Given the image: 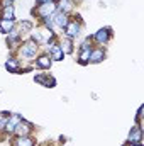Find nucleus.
Masks as SVG:
<instances>
[{
  "label": "nucleus",
  "mask_w": 144,
  "mask_h": 146,
  "mask_svg": "<svg viewBox=\"0 0 144 146\" xmlns=\"http://www.w3.org/2000/svg\"><path fill=\"white\" fill-rule=\"evenodd\" d=\"M26 37L20 34V31L15 27V29H12L9 34H5V42H7V48H9V51H10V54H15V51L19 49V46L22 44V41H24Z\"/></svg>",
  "instance_id": "nucleus-7"
},
{
  "label": "nucleus",
  "mask_w": 144,
  "mask_h": 146,
  "mask_svg": "<svg viewBox=\"0 0 144 146\" xmlns=\"http://www.w3.org/2000/svg\"><path fill=\"white\" fill-rule=\"evenodd\" d=\"M143 112H144V106H139V109L136 112V122H134V124L143 126Z\"/></svg>",
  "instance_id": "nucleus-22"
},
{
  "label": "nucleus",
  "mask_w": 144,
  "mask_h": 146,
  "mask_svg": "<svg viewBox=\"0 0 144 146\" xmlns=\"http://www.w3.org/2000/svg\"><path fill=\"white\" fill-rule=\"evenodd\" d=\"M34 131H36L34 124L24 117V119L15 126V129H14V136H31V134H34Z\"/></svg>",
  "instance_id": "nucleus-10"
},
{
  "label": "nucleus",
  "mask_w": 144,
  "mask_h": 146,
  "mask_svg": "<svg viewBox=\"0 0 144 146\" xmlns=\"http://www.w3.org/2000/svg\"><path fill=\"white\" fill-rule=\"evenodd\" d=\"M32 66H34V70H39V72H49L51 66H53V60L49 58V54L46 51H41L34 58Z\"/></svg>",
  "instance_id": "nucleus-8"
},
{
  "label": "nucleus",
  "mask_w": 144,
  "mask_h": 146,
  "mask_svg": "<svg viewBox=\"0 0 144 146\" xmlns=\"http://www.w3.org/2000/svg\"><path fill=\"white\" fill-rule=\"evenodd\" d=\"M83 27H85V22H83L81 15H80V14H76V12H73L71 17H70V22H68V24H66V27L63 29V36L70 37V39L75 41L76 37H80L81 31H83Z\"/></svg>",
  "instance_id": "nucleus-2"
},
{
  "label": "nucleus",
  "mask_w": 144,
  "mask_h": 146,
  "mask_svg": "<svg viewBox=\"0 0 144 146\" xmlns=\"http://www.w3.org/2000/svg\"><path fill=\"white\" fill-rule=\"evenodd\" d=\"M127 145H143V126L134 124L127 134Z\"/></svg>",
  "instance_id": "nucleus-14"
},
{
  "label": "nucleus",
  "mask_w": 144,
  "mask_h": 146,
  "mask_svg": "<svg viewBox=\"0 0 144 146\" xmlns=\"http://www.w3.org/2000/svg\"><path fill=\"white\" fill-rule=\"evenodd\" d=\"M22 119H24L22 114H19V112H10L9 117H7V122H5L3 133L0 134V139H10V138L14 136V129H15V126H17Z\"/></svg>",
  "instance_id": "nucleus-5"
},
{
  "label": "nucleus",
  "mask_w": 144,
  "mask_h": 146,
  "mask_svg": "<svg viewBox=\"0 0 144 146\" xmlns=\"http://www.w3.org/2000/svg\"><path fill=\"white\" fill-rule=\"evenodd\" d=\"M122 146H143V145H127V143H126V145H122Z\"/></svg>",
  "instance_id": "nucleus-23"
},
{
  "label": "nucleus",
  "mask_w": 144,
  "mask_h": 146,
  "mask_svg": "<svg viewBox=\"0 0 144 146\" xmlns=\"http://www.w3.org/2000/svg\"><path fill=\"white\" fill-rule=\"evenodd\" d=\"M42 146H54V145H49V143H46V145H42Z\"/></svg>",
  "instance_id": "nucleus-24"
},
{
  "label": "nucleus",
  "mask_w": 144,
  "mask_h": 146,
  "mask_svg": "<svg viewBox=\"0 0 144 146\" xmlns=\"http://www.w3.org/2000/svg\"><path fill=\"white\" fill-rule=\"evenodd\" d=\"M70 17H71V14H66V12H59V10H56V12L51 15L56 31H63V29L66 27V24L70 22Z\"/></svg>",
  "instance_id": "nucleus-12"
},
{
  "label": "nucleus",
  "mask_w": 144,
  "mask_h": 146,
  "mask_svg": "<svg viewBox=\"0 0 144 146\" xmlns=\"http://www.w3.org/2000/svg\"><path fill=\"white\" fill-rule=\"evenodd\" d=\"M0 19L15 21V7H14V3H12V5H3V7H0Z\"/></svg>",
  "instance_id": "nucleus-18"
},
{
  "label": "nucleus",
  "mask_w": 144,
  "mask_h": 146,
  "mask_svg": "<svg viewBox=\"0 0 144 146\" xmlns=\"http://www.w3.org/2000/svg\"><path fill=\"white\" fill-rule=\"evenodd\" d=\"M39 53H41V46H39L37 42H34L32 39L26 37V39L22 41V44L19 46V49L15 51V56H17L22 63H24V61L32 63L34 58H36Z\"/></svg>",
  "instance_id": "nucleus-1"
},
{
  "label": "nucleus",
  "mask_w": 144,
  "mask_h": 146,
  "mask_svg": "<svg viewBox=\"0 0 144 146\" xmlns=\"http://www.w3.org/2000/svg\"><path fill=\"white\" fill-rule=\"evenodd\" d=\"M9 114H10V112H7V110H2V112H0V134L3 133V127H5V122H7Z\"/></svg>",
  "instance_id": "nucleus-21"
},
{
  "label": "nucleus",
  "mask_w": 144,
  "mask_h": 146,
  "mask_svg": "<svg viewBox=\"0 0 144 146\" xmlns=\"http://www.w3.org/2000/svg\"><path fill=\"white\" fill-rule=\"evenodd\" d=\"M92 48H93V42L90 36H87L78 46V53H76V61L78 65L81 66H87L88 65V58H90V53H92Z\"/></svg>",
  "instance_id": "nucleus-4"
},
{
  "label": "nucleus",
  "mask_w": 144,
  "mask_h": 146,
  "mask_svg": "<svg viewBox=\"0 0 144 146\" xmlns=\"http://www.w3.org/2000/svg\"><path fill=\"white\" fill-rule=\"evenodd\" d=\"M36 146H42V145H39V143H37V145H36Z\"/></svg>",
  "instance_id": "nucleus-25"
},
{
  "label": "nucleus",
  "mask_w": 144,
  "mask_h": 146,
  "mask_svg": "<svg viewBox=\"0 0 144 146\" xmlns=\"http://www.w3.org/2000/svg\"><path fill=\"white\" fill-rule=\"evenodd\" d=\"M17 27V21H5V19H0V33L5 36L9 34L12 29Z\"/></svg>",
  "instance_id": "nucleus-20"
},
{
  "label": "nucleus",
  "mask_w": 144,
  "mask_h": 146,
  "mask_svg": "<svg viewBox=\"0 0 144 146\" xmlns=\"http://www.w3.org/2000/svg\"><path fill=\"white\" fill-rule=\"evenodd\" d=\"M107 58V49L104 46H93L90 58H88V65H98Z\"/></svg>",
  "instance_id": "nucleus-13"
},
{
  "label": "nucleus",
  "mask_w": 144,
  "mask_h": 146,
  "mask_svg": "<svg viewBox=\"0 0 144 146\" xmlns=\"http://www.w3.org/2000/svg\"><path fill=\"white\" fill-rule=\"evenodd\" d=\"M22 68H24V63H22L15 54H10V56L5 60V70L9 73L19 75V73H22Z\"/></svg>",
  "instance_id": "nucleus-11"
},
{
  "label": "nucleus",
  "mask_w": 144,
  "mask_h": 146,
  "mask_svg": "<svg viewBox=\"0 0 144 146\" xmlns=\"http://www.w3.org/2000/svg\"><path fill=\"white\" fill-rule=\"evenodd\" d=\"M46 53L49 54V58L53 60V63H59V61H63V60L66 58V54L63 53V49H61L59 42H58V44H54V46H53L51 49H48Z\"/></svg>",
  "instance_id": "nucleus-16"
},
{
  "label": "nucleus",
  "mask_w": 144,
  "mask_h": 146,
  "mask_svg": "<svg viewBox=\"0 0 144 146\" xmlns=\"http://www.w3.org/2000/svg\"><path fill=\"white\" fill-rule=\"evenodd\" d=\"M59 46H61L65 54H73L75 53V41L70 39V37H65V36L59 37Z\"/></svg>",
  "instance_id": "nucleus-19"
},
{
  "label": "nucleus",
  "mask_w": 144,
  "mask_h": 146,
  "mask_svg": "<svg viewBox=\"0 0 144 146\" xmlns=\"http://www.w3.org/2000/svg\"><path fill=\"white\" fill-rule=\"evenodd\" d=\"M56 2H48V3H39V5H34L32 9H31V15L37 19V21H41V19H48V17H51L54 12H56Z\"/></svg>",
  "instance_id": "nucleus-3"
},
{
  "label": "nucleus",
  "mask_w": 144,
  "mask_h": 146,
  "mask_svg": "<svg viewBox=\"0 0 144 146\" xmlns=\"http://www.w3.org/2000/svg\"><path fill=\"white\" fill-rule=\"evenodd\" d=\"M10 146H36L37 139L34 134L31 136H12L10 139Z\"/></svg>",
  "instance_id": "nucleus-15"
},
{
  "label": "nucleus",
  "mask_w": 144,
  "mask_h": 146,
  "mask_svg": "<svg viewBox=\"0 0 144 146\" xmlns=\"http://www.w3.org/2000/svg\"><path fill=\"white\" fill-rule=\"evenodd\" d=\"M112 37H114V31H112V27H100L97 33H93L90 39H92V42H93V46H107L108 42L112 41Z\"/></svg>",
  "instance_id": "nucleus-6"
},
{
  "label": "nucleus",
  "mask_w": 144,
  "mask_h": 146,
  "mask_svg": "<svg viewBox=\"0 0 144 146\" xmlns=\"http://www.w3.org/2000/svg\"><path fill=\"white\" fill-rule=\"evenodd\" d=\"M36 27V24L32 22V21H29V19H22V21H19L17 22V29L20 31V34L22 36H29L31 34V31Z\"/></svg>",
  "instance_id": "nucleus-17"
},
{
  "label": "nucleus",
  "mask_w": 144,
  "mask_h": 146,
  "mask_svg": "<svg viewBox=\"0 0 144 146\" xmlns=\"http://www.w3.org/2000/svg\"><path fill=\"white\" fill-rule=\"evenodd\" d=\"M34 82L41 87H46V88H54L56 87V78L51 73H46V72L34 73Z\"/></svg>",
  "instance_id": "nucleus-9"
}]
</instances>
